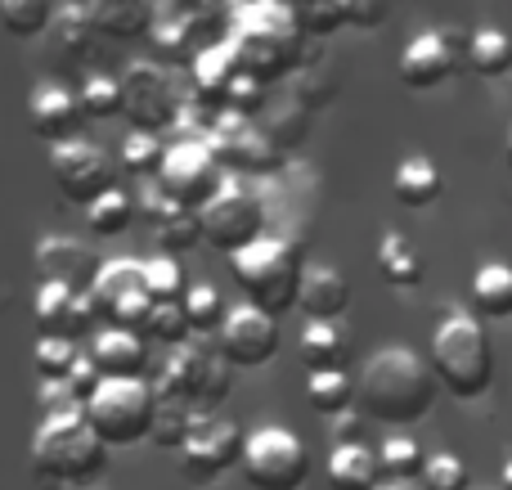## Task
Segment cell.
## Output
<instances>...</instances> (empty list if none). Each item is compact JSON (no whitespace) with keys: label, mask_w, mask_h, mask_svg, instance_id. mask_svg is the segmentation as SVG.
I'll return each instance as SVG.
<instances>
[{"label":"cell","mask_w":512,"mask_h":490,"mask_svg":"<svg viewBox=\"0 0 512 490\" xmlns=\"http://www.w3.org/2000/svg\"><path fill=\"white\" fill-rule=\"evenodd\" d=\"M104 387V374H99L95 365H90V356L77 360V369L68 374V383H63V392H68V401L77 405V410H86L90 401H95V392Z\"/></svg>","instance_id":"45"},{"label":"cell","mask_w":512,"mask_h":490,"mask_svg":"<svg viewBox=\"0 0 512 490\" xmlns=\"http://www.w3.org/2000/svg\"><path fill=\"white\" fill-rule=\"evenodd\" d=\"M50 176L59 185V194L77 207H90L117 189V171H113V158H108L99 144L90 140H68L50 153Z\"/></svg>","instance_id":"15"},{"label":"cell","mask_w":512,"mask_h":490,"mask_svg":"<svg viewBox=\"0 0 512 490\" xmlns=\"http://www.w3.org/2000/svg\"><path fill=\"white\" fill-rule=\"evenodd\" d=\"M499 490H512V459L499 468Z\"/></svg>","instance_id":"48"},{"label":"cell","mask_w":512,"mask_h":490,"mask_svg":"<svg viewBox=\"0 0 512 490\" xmlns=\"http://www.w3.org/2000/svg\"><path fill=\"white\" fill-rule=\"evenodd\" d=\"M50 0H0V23L14 36H41L50 27Z\"/></svg>","instance_id":"42"},{"label":"cell","mask_w":512,"mask_h":490,"mask_svg":"<svg viewBox=\"0 0 512 490\" xmlns=\"http://www.w3.org/2000/svg\"><path fill=\"white\" fill-rule=\"evenodd\" d=\"M468 72H477L481 81H499L512 72V36L499 27H477L468 36Z\"/></svg>","instance_id":"31"},{"label":"cell","mask_w":512,"mask_h":490,"mask_svg":"<svg viewBox=\"0 0 512 490\" xmlns=\"http://www.w3.org/2000/svg\"><path fill=\"white\" fill-rule=\"evenodd\" d=\"M77 104H81V117H86V122L117 117L122 113V81H113L108 72H95V77H86V86L77 90Z\"/></svg>","instance_id":"39"},{"label":"cell","mask_w":512,"mask_h":490,"mask_svg":"<svg viewBox=\"0 0 512 490\" xmlns=\"http://www.w3.org/2000/svg\"><path fill=\"white\" fill-rule=\"evenodd\" d=\"M86 18L95 32L113 36V41H140L153 32V5L149 0H90Z\"/></svg>","instance_id":"25"},{"label":"cell","mask_w":512,"mask_h":490,"mask_svg":"<svg viewBox=\"0 0 512 490\" xmlns=\"http://www.w3.org/2000/svg\"><path fill=\"white\" fill-rule=\"evenodd\" d=\"M185 5H207V0H185Z\"/></svg>","instance_id":"50"},{"label":"cell","mask_w":512,"mask_h":490,"mask_svg":"<svg viewBox=\"0 0 512 490\" xmlns=\"http://www.w3.org/2000/svg\"><path fill=\"white\" fill-rule=\"evenodd\" d=\"M225 189V167L216 162L207 140H180L167 149L158 171V194L185 212H203L216 194Z\"/></svg>","instance_id":"10"},{"label":"cell","mask_w":512,"mask_h":490,"mask_svg":"<svg viewBox=\"0 0 512 490\" xmlns=\"http://www.w3.org/2000/svg\"><path fill=\"white\" fill-rule=\"evenodd\" d=\"M364 414L360 410H342L328 419V437L337 441V446H364Z\"/></svg>","instance_id":"46"},{"label":"cell","mask_w":512,"mask_h":490,"mask_svg":"<svg viewBox=\"0 0 512 490\" xmlns=\"http://www.w3.org/2000/svg\"><path fill=\"white\" fill-rule=\"evenodd\" d=\"M239 77H243V68H239V54H234L230 41L198 50V59H194V95H198V104L225 108V99H230V90H234V81Z\"/></svg>","instance_id":"24"},{"label":"cell","mask_w":512,"mask_h":490,"mask_svg":"<svg viewBox=\"0 0 512 490\" xmlns=\"http://www.w3.org/2000/svg\"><path fill=\"white\" fill-rule=\"evenodd\" d=\"M468 68V36L454 27H436V32H418L400 54V81L409 90H436Z\"/></svg>","instance_id":"14"},{"label":"cell","mask_w":512,"mask_h":490,"mask_svg":"<svg viewBox=\"0 0 512 490\" xmlns=\"http://www.w3.org/2000/svg\"><path fill=\"white\" fill-rule=\"evenodd\" d=\"M436 392H441V383L423 356H414L409 347H382L355 378V410L382 428L405 432L432 414Z\"/></svg>","instance_id":"1"},{"label":"cell","mask_w":512,"mask_h":490,"mask_svg":"<svg viewBox=\"0 0 512 490\" xmlns=\"http://www.w3.org/2000/svg\"><path fill=\"white\" fill-rule=\"evenodd\" d=\"M144 288H149V302L153 306H185L189 284H185V270H180L176 257H149L144 261Z\"/></svg>","instance_id":"35"},{"label":"cell","mask_w":512,"mask_h":490,"mask_svg":"<svg viewBox=\"0 0 512 490\" xmlns=\"http://www.w3.org/2000/svg\"><path fill=\"white\" fill-rule=\"evenodd\" d=\"M234 383V369L225 365L221 351H207L198 342H185L180 351H171V360L162 365V374L153 378V392L162 396H176V401L194 405L198 414H216L230 396Z\"/></svg>","instance_id":"7"},{"label":"cell","mask_w":512,"mask_h":490,"mask_svg":"<svg viewBox=\"0 0 512 490\" xmlns=\"http://www.w3.org/2000/svg\"><path fill=\"white\" fill-rule=\"evenodd\" d=\"M387 490H414V486H387Z\"/></svg>","instance_id":"51"},{"label":"cell","mask_w":512,"mask_h":490,"mask_svg":"<svg viewBox=\"0 0 512 490\" xmlns=\"http://www.w3.org/2000/svg\"><path fill=\"white\" fill-rule=\"evenodd\" d=\"M508 162H512V131H508Z\"/></svg>","instance_id":"49"},{"label":"cell","mask_w":512,"mask_h":490,"mask_svg":"<svg viewBox=\"0 0 512 490\" xmlns=\"http://www.w3.org/2000/svg\"><path fill=\"white\" fill-rule=\"evenodd\" d=\"M212 153H216V162H221L225 171H239V176H270V171L283 167L279 149H274L265 135H256L252 126H243V122L216 131Z\"/></svg>","instance_id":"20"},{"label":"cell","mask_w":512,"mask_h":490,"mask_svg":"<svg viewBox=\"0 0 512 490\" xmlns=\"http://www.w3.org/2000/svg\"><path fill=\"white\" fill-rule=\"evenodd\" d=\"M122 117L131 131L162 135L185 117V95H180L176 77L162 63H135L122 77Z\"/></svg>","instance_id":"12"},{"label":"cell","mask_w":512,"mask_h":490,"mask_svg":"<svg viewBox=\"0 0 512 490\" xmlns=\"http://www.w3.org/2000/svg\"><path fill=\"white\" fill-rule=\"evenodd\" d=\"M90 365L104 374V383H122V378H144L149 369V347L144 338L122 329H99L95 347H90Z\"/></svg>","instance_id":"22"},{"label":"cell","mask_w":512,"mask_h":490,"mask_svg":"<svg viewBox=\"0 0 512 490\" xmlns=\"http://www.w3.org/2000/svg\"><path fill=\"white\" fill-rule=\"evenodd\" d=\"M243 441L248 432L234 419H221V414H198L194 432H189L185 450H180V473H185L189 486H216L230 468L243 464Z\"/></svg>","instance_id":"13"},{"label":"cell","mask_w":512,"mask_h":490,"mask_svg":"<svg viewBox=\"0 0 512 490\" xmlns=\"http://www.w3.org/2000/svg\"><path fill=\"white\" fill-rule=\"evenodd\" d=\"M306 405L324 419L342 410H355V378L351 374H310L306 378Z\"/></svg>","instance_id":"36"},{"label":"cell","mask_w":512,"mask_h":490,"mask_svg":"<svg viewBox=\"0 0 512 490\" xmlns=\"http://www.w3.org/2000/svg\"><path fill=\"white\" fill-rule=\"evenodd\" d=\"M256 104H261V81L239 77V81H234V90H230V99H225V113H234V117H248Z\"/></svg>","instance_id":"47"},{"label":"cell","mask_w":512,"mask_h":490,"mask_svg":"<svg viewBox=\"0 0 512 490\" xmlns=\"http://www.w3.org/2000/svg\"><path fill=\"white\" fill-rule=\"evenodd\" d=\"M378 464H382V477H396V486H409L423 477L427 468V450L418 446L409 432H391L378 450Z\"/></svg>","instance_id":"33"},{"label":"cell","mask_w":512,"mask_h":490,"mask_svg":"<svg viewBox=\"0 0 512 490\" xmlns=\"http://www.w3.org/2000/svg\"><path fill=\"white\" fill-rule=\"evenodd\" d=\"M225 302H221V293L216 288H207V284H198V288H189V297H185V320H189V329H194V338H212V333H221L225 329Z\"/></svg>","instance_id":"40"},{"label":"cell","mask_w":512,"mask_h":490,"mask_svg":"<svg viewBox=\"0 0 512 490\" xmlns=\"http://www.w3.org/2000/svg\"><path fill=\"white\" fill-rule=\"evenodd\" d=\"M301 248H292L288 239H256L248 252H239V257H230V275L234 284H239V293L248 297L252 311L270 315V320H279V315L297 311V288H301Z\"/></svg>","instance_id":"4"},{"label":"cell","mask_w":512,"mask_h":490,"mask_svg":"<svg viewBox=\"0 0 512 490\" xmlns=\"http://www.w3.org/2000/svg\"><path fill=\"white\" fill-rule=\"evenodd\" d=\"M135 212H140V203L117 185V189H108L99 203L86 207V225L99 234V239H117V234H126L135 225Z\"/></svg>","instance_id":"34"},{"label":"cell","mask_w":512,"mask_h":490,"mask_svg":"<svg viewBox=\"0 0 512 490\" xmlns=\"http://www.w3.org/2000/svg\"><path fill=\"white\" fill-rule=\"evenodd\" d=\"M99 266H104V261L77 239L50 234V239L36 243V275H41V284H59V288H68V293L86 297Z\"/></svg>","instance_id":"17"},{"label":"cell","mask_w":512,"mask_h":490,"mask_svg":"<svg viewBox=\"0 0 512 490\" xmlns=\"http://www.w3.org/2000/svg\"><path fill=\"white\" fill-rule=\"evenodd\" d=\"M297 356L310 374H346L351 338L342 333V324H306V333L297 342Z\"/></svg>","instance_id":"26"},{"label":"cell","mask_w":512,"mask_h":490,"mask_svg":"<svg viewBox=\"0 0 512 490\" xmlns=\"http://www.w3.org/2000/svg\"><path fill=\"white\" fill-rule=\"evenodd\" d=\"M351 306V284L342 270L333 266H306L301 270V288H297V311L310 324H337Z\"/></svg>","instance_id":"21"},{"label":"cell","mask_w":512,"mask_h":490,"mask_svg":"<svg viewBox=\"0 0 512 490\" xmlns=\"http://www.w3.org/2000/svg\"><path fill=\"white\" fill-rule=\"evenodd\" d=\"M86 297L99 315V329H122V333H135V338L149 333L153 302H149V288H144V261L135 257L104 261Z\"/></svg>","instance_id":"8"},{"label":"cell","mask_w":512,"mask_h":490,"mask_svg":"<svg viewBox=\"0 0 512 490\" xmlns=\"http://www.w3.org/2000/svg\"><path fill=\"white\" fill-rule=\"evenodd\" d=\"M243 477L252 490H301L310 477V450L292 428L265 423L243 441Z\"/></svg>","instance_id":"9"},{"label":"cell","mask_w":512,"mask_h":490,"mask_svg":"<svg viewBox=\"0 0 512 490\" xmlns=\"http://www.w3.org/2000/svg\"><path fill=\"white\" fill-rule=\"evenodd\" d=\"M144 338L158 342V347H171V351L194 342V329H189V320H185V306H153L149 333H144Z\"/></svg>","instance_id":"43"},{"label":"cell","mask_w":512,"mask_h":490,"mask_svg":"<svg viewBox=\"0 0 512 490\" xmlns=\"http://www.w3.org/2000/svg\"><path fill=\"white\" fill-rule=\"evenodd\" d=\"M86 428L108 450H131L149 441L153 432V387L144 378H122V383H104L95 401L81 410Z\"/></svg>","instance_id":"6"},{"label":"cell","mask_w":512,"mask_h":490,"mask_svg":"<svg viewBox=\"0 0 512 490\" xmlns=\"http://www.w3.org/2000/svg\"><path fill=\"white\" fill-rule=\"evenodd\" d=\"M378 275L387 279L391 288H405V293L423 284V261H418L414 243H409L400 230L382 234V243H378Z\"/></svg>","instance_id":"32"},{"label":"cell","mask_w":512,"mask_h":490,"mask_svg":"<svg viewBox=\"0 0 512 490\" xmlns=\"http://www.w3.org/2000/svg\"><path fill=\"white\" fill-rule=\"evenodd\" d=\"M194 423H198V410H194V405L176 401V396L153 392V432H149V441H153L158 450H185V441H189V432H194Z\"/></svg>","instance_id":"30"},{"label":"cell","mask_w":512,"mask_h":490,"mask_svg":"<svg viewBox=\"0 0 512 490\" xmlns=\"http://www.w3.org/2000/svg\"><path fill=\"white\" fill-rule=\"evenodd\" d=\"M203 243H212L221 257H239L256 239H265V203L256 189H243L239 180H225V189L198 212Z\"/></svg>","instance_id":"11"},{"label":"cell","mask_w":512,"mask_h":490,"mask_svg":"<svg viewBox=\"0 0 512 490\" xmlns=\"http://www.w3.org/2000/svg\"><path fill=\"white\" fill-rule=\"evenodd\" d=\"M230 45H234V54H239L243 77L265 86V81H279L292 72L297 50H301V32L288 9L274 5V0H261V5H252L248 14L239 18Z\"/></svg>","instance_id":"5"},{"label":"cell","mask_w":512,"mask_h":490,"mask_svg":"<svg viewBox=\"0 0 512 490\" xmlns=\"http://www.w3.org/2000/svg\"><path fill=\"white\" fill-rule=\"evenodd\" d=\"M81 122H86V117H81L77 95H72L68 86H59V81H45V86H36L32 95H27V126H32V135L45 140L50 149L77 140Z\"/></svg>","instance_id":"18"},{"label":"cell","mask_w":512,"mask_h":490,"mask_svg":"<svg viewBox=\"0 0 512 490\" xmlns=\"http://www.w3.org/2000/svg\"><path fill=\"white\" fill-rule=\"evenodd\" d=\"M418 490H472V473L459 455H427Z\"/></svg>","instance_id":"44"},{"label":"cell","mask_w":512,"mask_h":490,"mask_svg":"<svg viewBox=\"0 0 512 490\" xmlns=\"http://www.w3.org/2000/svg\"><path fill=\"white\" fill-rule=\"evenodd\" d=\"M283 9L292 14L301 36H328L346 23V0H288Z\"/></svg>","instance_id":"38"},{"label":"cell","mask_w":512,"mask_h":490,"mask_svg":"<svg viewBox=\"0 0 512 490\" xmlns=\"http://www.w3.org/2000/svg\"><path fill=\"white\" fill-rule=\"evenodd\" d=\"M432 374L454 401H481L495 383V351L481 320L463 306H445L432 333Z\"/></svg>","instance_id":"3"},{"label":"cell","mask_w":512,"mask_h":490,"mask_svg":"<svg viewBox=\"0 0 512 490\" xmlns=\"http://www.w3.org/2000/svg\"><path fill=\"white\" fill-rule=\"evenodd\" d=\"M216 338H221V356L230 369H261L279 356V320L252 311V306L225 315V329Z\"/></svg>","instance_id":"16"},{"label":"cell","mask_w":512,"mask_h":490,"mask_svg":"<svg viewBox=\"0 0 512 490\" xmlns=\"http://www.w3.org/2000/svg\"><path fill=\"white\" fill-rule=\"evenodd\" d=\"M382 464L369 446H333L328 455V490H378Z\"/></svg>","instance_id":"27"},{"label":"cell","mask_w":512,"mask_h":490,"mask_svg":"<svg viewBox=\"0 0 512 490\" xmlns=\"http://www.w3.org/2000/svg\"><path fill=\"white\" fill-rule=\"evenodd\" d=\"M77 360H81L77 342H68V338H36L32 365H36L41 387H63V383H68V374L77 369Z\"/></svg>","instance_id":"37"},{"label":"cell","mask_w":512,"mask_h":490,"mask_svg":"<svg viewBox=\"0 0 512 490\" xmlns=\"http://www.w3.org/2000/svg\"><path fill=\"white\" fill-rule=\"evenodd\" d=\"M162 158H167V144H162V135L131 131L122 140V171H131V176H158Z\"/></svg>","instance_id":"41"},{"label":"cell","mask_w":512,"mask_h":490,"mask_svg":"<svg viewBox=\"0 0 512 490\" xmlns=\"http://www.w3.org/2000/svg\"><path fill=\"white\" fill-rule=\"evenodd\" d=\"M32 320H36V329H41V338H68V342H72V333L81 338V333L99 329V315H95V306H90V297H77L59 284L36 288Z\"/></svg>","instance_id":"19"},{"label":"cell","mask_w":512,"mask_h":490,"mask_svg":"<svg viewBox=\"0 0 512 490\" xmlns=\"http://www.w3.org/2000/svg\"><path fill=\"white\" fill-rule=\"evenodd\" d=\"M27 464H32L36 486L81 490L104 477L108 446H99V437L86 428L81 414H45V423L32 437V450H27Z\"/></svg>","instance_id":"2"},{"label":"cell","mask_w":512,"mask_h":490,"mask_svg":"<svg viewBox=\"0 0 512 490\" xmlns=\"http://www.w3.org/2000/svg\"><path fill=\"white\" fill-rule=\"evenodd\" d=\"M441 189H445L441 171H436L432 158H423V153H409L396 167V176H391V194L405 207H432L436 198H441Z\"/></svg>","instance_id":"28"},{"label":"cell","mask_w":512,"mask_h":490,"mask_svg":"<svg viewBox=\"0 0 512 490\" xmlns=\"http://www.w3.org/2000/svg\"><path fill=\"white\" fill-rule=\"evenodd\" d=\"M472 311L481 320H512V266L486 261L472 275Z\"/></svg>","instance_id":"29"},{"label":"cell","mask_w":512,"mask_h":490,"mask_svg":"<svg viewBox=\"0 0 512 490\" xmlns=\"http://www.w3.org/2000/svg\"><path fill=\"white\" fill-rule=\"evenodd\" d=\"M144 216H149V230H153V239H158L162 257H180V252H189L194 243H203L198 212H185V207L167 203L158 189L144 194Z\"/></svg>","instance_id":"23"}]
</instances>
